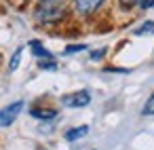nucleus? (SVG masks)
I'll use <instances>...</instances> for the list:
<instances>
[{
  "mask_svg": "<svg viewBox=\"0 0 154 150\" xmlns=\"http://www.w3.org/2000/svg\"><path fill=\"white\" fill-rule=\"evenodd\" d=\"M108 53V49L106 47H101V49H95V51H91V59L93 61H99V59H103V55Z\"/></svg>",
  "mask_w": 154,
  "mask_h": 150,
  "instance_id": "nucleus-12",
  "label": "nucleus"
},
{
  "mask_svg": "<svg viewBox=\"0 0 154 150\" xmlns=\"http://www.w3.org/2000/svg\"><path fill=\"white\" fill-rule=\"evenodd\" d=\"M30 49H32V53L38 57V61H51V59H53V53L47 51L40 40H30Z\"/></svg>",
  "mask_w": 154,
  "mask_h": 150,
  "instance_id": "nucleus-5",
  "label": "nucleus"
},
{
  "mask_svg": "<svg viewBox=\"0 0 154 150\" xmlns=\"http://www.w3.org/2000/svg\"><path fill=\"white\" fill-rule=\"evenodd\" d=\"M21 110H23V102L21 99L9 104L5 108H0V127H11L17 120V116L21 114Z\"/></svg>",
  "mask_w": 154,
  "mask_h": 150,
  "instance_id": "nucleus-3",
  "label": "nucleus"
},
{
  "mask_svg": "<svg viewBox=\"0 0 154 150\" xmlns=\"http://www.w3.org/2000/svg\"><path fill=\"white\" fill-rule=\"evenodd\" d=\"M21 55H23V47H19V49H15V53H13V57H11V61H9V70H11V72H15V70L19 68V61H21Z\"/></svg>",
  "mask_w": 154,
  "mask_h": 150,
  "instance_id": "nucleus-8",
  "label": "nucleus"
},
{
  "mask_svg": "<svg viewBox=\"0 0 154 150\" xmlns=\"http://www.w3.org/2000/svg\"><path fill=\"white\" fill-rule=\"evenodd\" d=\"M85 49H87V45H68V47L63 49V53L70 55V53H80V51H85Z\"/></svg>",
  "mask_w": 154,
  "mask_h": 150,
  "instance_id": "nucleus-11",
  "label": "nucleus"
},
{
  "mask_svg": "<svg viewBox=\"0 0 154 150\" xmlns=\"http://www.w3.org/2000/svg\"><path fill=\"white\" fill-rule=\"evenodd\" d=\"M38 68L40 70H57V64L51 59V61H38Z\"/></svg>",
  "mask_w": 154,
  "mask_h": 150,
  "instance_id": "nucleus-13",
  "label": "nucleus"
},
{
  "mask_svg": "<svg viewBox=\"0 0 154 150\" xmlns=\"http://www.w3.org/2000/svg\"><path fill=\"white\" fill-rule=\"evenodd\" d=\"M87 133H89V125H78V127H72V129L66 131V139L68 142H76V139L85 137Z\"/></svg>",
  "mask_w": 154,
  "mask_h": 150,
  "instance_id": "nucleus-7",
  "label": "nucleus"
},
{
  "mask_svg": "<svg viewBox=\"0 0 154 150\" xmlns=\"http://www.w3.org/2000/svg\"><path fill=\"white\" fill-rule=\"evenodd\" d=\"M135 34L137 36H141V34H154V21H143V26H139L135 30Z\"/></svg>",
  "mask_w": 154,
  "mask_h": 150,
  "instance_id": "nucleus-9",
  "label": "nucleus"
},
{
  "mask_svg": "<svg viewBox=\"0 0 154 150\" xmlns=\"http://www.w3.org/2000/svg\"><path fill=\"white\" fill-rule=\"evenodd\" d=\"M143 116H154V93L148 97V102L143 104V110H141Z\"/></svg>",
  "mask_w": 154,
  "mask_h": 150,
  "instance_id": "nucleus-10",
  "label": "nucleus"
},
{
  "mask_svg": "<svg viewBox=\"0 0 154 150\" xmlns=\"http://www.w3.org/2000/svg\"><path fill=\"white\" fill-rule=\"evenodd\" d=\"M30 114L38 120H53L57 116V110H53V108H32Z\"/></svg>",
  "mask_w": 154,
  "mask_h": 150,
  "instance_id": "nucleus-6",
  "label": "nucleus"
},
{
  "mask_svg": "<svg viewBox=\"0 0 154 150\" xmlns=\"http://www.w3.org/2000/svg\"><path fill=\"white\" fill-rule=\"evenodd\" d=\"M51 2H57V0H40V5H51Z\"/></svg>",
  "mask_w": 154,
  "mask_h": 150,
  "instance_id": "nucleus-16",
  "label": "nucleus"
},
{
  "mask_svg": "<svg viewBox=\"0 0 154 150\" xmlns=\"http://www.w3.org/2000/svg\"><path fill=\"white\" fill-rule=\"evenodd\" d=\"M139 9H143V11H148V9H154V0H141V2L137 5Z\"/></svg>",
  "mask_w": 154,
  "mask_h": 150,
  "instance_id": "nucleus-15",
  "label": "nucleus"
},
{
  "mask_svg": "<svg viewBox=\"0 0 154 150\" xmlns=\"http://www.w3.org/2000/svg\"><path fill=\"white\" fill-rule=\"evenodd\" d=\"M61 104L66 108H87L91 104V93L87 89H80V91H74V93H68L61 97Z\"/></svg>",
  "mask_w": 154,
  "mask_h": 150,
  "instance_id": "nucleus-2",
  "label": "nucleus"
},
{
  "mask_svg": "<svg viewBox=\"0 0 154 150\" xmlns=\"http://www.w3.org/2000/svg\"><path fill=\"white\" fill-rule=\"evenodd\" d=\"M34 19L40 23V26H53V23H59L61 19H66V9L57 2H51V5H40L36 11H34Z\"/></svg>",
  "mask_w": 154,
  "mask_h": 150,
  "instance_id": "nucleus-1",
  "label": "nucleus"
},
{
  "mask_svg": "<svg viewBox=\"0 0 154 150\" xmlns=\"http://www.w3.org/2000/svg\"><path fill=\"white\" fill-rule=\"evenodd\" d=\"M118 2H120L122 9H133V7H137L141 2V0H118Z\"/></svg>",
  "mask_w": 154,
  "mask_h": 150,
  "instance_id": "nucleus-14",
  "label": "nucleus"
},
{
  "mask_svg": "<svg viewBox=\"0 0 154 150\" xmlns=\"http://www.w3.org/2000/svg\"><path fill=\"white\" fill-rule=\"evenodd\" d=\"M72 2H74V9H76L80 15L89 17V15H93V13H97V11L101 9L103 0H72Z\"/></svg>",
  "mask_w": 154,
  "mask_h": 150,
  "instance_id": "nucleus-4",
  "label": "nucleus"
}]
</instances>
